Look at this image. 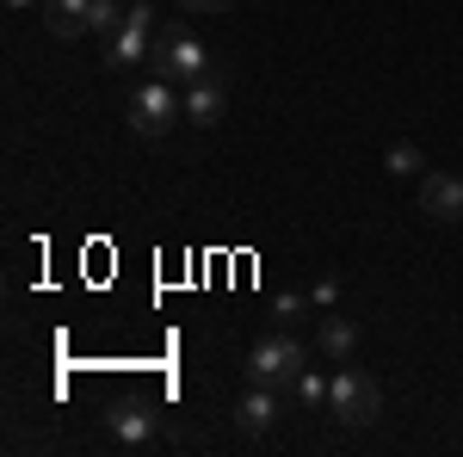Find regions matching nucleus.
<instances>
[{
    "mask_svg": "<svg viewBox=\"0 0 463 457\" xmlns=\"http://www.w3.org/2000/svg\"><path fill=\"white\" fill-rule=\"evenodd\" d=\"M179 118H185V87H179V81H161V74H155V81H143V87L130 93V130L143 142H161Z\"/></svg>",
    "mask_w": 463,
    "mask_h": 457,
    "instance_id": "nucleus-1",
    "label": "nucleus"
},
{
    "mask_svg": "<svg viewBox=\"0 0 463 457\" xmlns=\"http://www.w3.org/2000/svg\"><path fill=\"white\" fill-rule=\"evenodd\" d=\"M327 408H334L340 426H371L383 414V389H377L371 371H353V365H346V371L327 377Z\"/></svg>",
    "mask_w": 463,
    "mask_h": 457,
    "instance_id": "nucleus-2",
    "label": "nucleus"
},
{
    "mask_svg": "<svg viewBox=\"0 0 463 457\" xmlns=\"http://www.w3.org/2000/svg\"><path fill=\"white\" fill-rule=\"evenodd\" d=\"M309 365V352H303V340L290 334V328H279V334H266L260 347L248 352V377L253 384H297V371Z\"/></svg>",
    "mask_w": 463,
    "mask_h": 457,
    "instance_id": "nucleus-3",
    "label": "nucleus"
},
{
    "mask_svg": "<svg viewBox=\"0 0 463 457\" xmlns=\"http://www.w3.org/2000/svg\"><path fill=\"white\" fill-rule=\"evenodd\" d=\"M148 62H155V74H161V81L192 87V81H204V74H211V50H204V37L174 32V37H161V43L148 50Z\"/></svg>",
    "mask_w": 463,
    "mask_h": 457,
    "instance_id": "nucleus-4",
    "label": "nucleus"
},
{
    "mask_svg": "<svg viewBox=\"0 0 463 457\" xmlns=\"http://www.w3.org/2000/svg\"><path fill=\"white\" fill-rule=\"evenodd\" d=\"M148 32H155V13H148V6H130V13H124V25H118L111 43H106V62H111V69L143 62V56H148Z\"/></svg>",
    "mask_w": 463,
    "mask_h": 457,
    "instance_id": "nucleus-5",
    "label": "nucleus"
},
{
    "mask_svg": "<svg viewBox=\"0 0 463 457\" xmlns=\"http://www.w3.org/2000/svg\"><path fill=\"white\" fill-rule=\"evenodd\" d=\"M420 211L432 223H463V174H420Z\"/></svg>",
    "mask_w": 463,
    "mask_h": 457,
    "instance_id": "nucleus-6",
    "label": "nucleus"
},
{
    "mask_svg": "<svg viewBox=\"0 0 463 457\" xmlns=\"http://www.w3.org/2000/svg\"><path fill=\"white\" fill-rule=\"evenodd\" d=\"M106 426H111L118 445H155V439H161V421H155L148 402H118V408L106 414Z\"/></svg>",
    "mask_w": 463,
    "mask_h": 457,
    "instance_id": "nucleus-7",
    "label": "nucleus"
},
{
    "mask_svg": "<svg viewBox=\"0 0 463 457\" xmlns=\"http://www.w3.org/2000/svg\"><path fill=\"white\" fill-rule=\"evenodd\" d=\"M279 414H285V389H279V384H253L248 395L235 402V421L248 426V433H272Z\"/></svg>",
    "mask_w": 463,
    "mask_h": 457,
    "instance_id": "nucleus-8",
    "label": "nucleus"
},
{
    "mask_svg": "<svg viewBox=\"0 0 463 457\" xmlns=\"http://www.w3.org/2000/svg\"><path fill=\"white\" fill-rule=\"evenodd\" d=\"M222 111H229V93H222V81H216V74H204V81H192V87H185V124L216 130V124H222Z\"/></svg>",
    "mask_w": 463,
    "mask_h": 457,
    "instance_id": "nucleus-9",
    "label": "nucleus"
},
{
    "mask_svg": "<svg viewBox=\"0 0 463 457\" xmlns=\"http://www.w3.org/2000/svg\"><path fill=\"white\" fill-rule=\"evenodd\" d=\"M50 37H87L93 32V0H43Z\"/></svg>",
    "mask_w": 463,
    "mask_h": 457,
    "instance_id": "nucleus-10",
    "label": "nucleus"
},
{
    "mask_svg": "<svg viewBox=\"0 0 463 457\" xmlns=\"http://www.w3.org/2000/svg\"><path fill=\"white\" fill-rule=\"evenodd\" d=\"M316 347L334 358V365H346L358 352V321L353 316H321V328H316Z\"/></svg>",
    "mask_w": 463,
    "mask_h": 457,
    "instance_id": "nucleus-11",
    "label": "nucleus"
},
{
    "mask_svg": "<svg viewBox=\"0 0 463 457\" xmlns=\"http://www.w3.org/2000/svg\"><path fill=\"white\" fill-rule=\"evenodd\" d=\"M383 174H395V179H420V174H427V155H420V142H390V148H383Z\"/></svg>",
    "mask_w": 463,
    "mask_h": 457,
    "instance_id": "nucleus-12",
    "label": "nucleus"
},
{
    "mask_svg": "<svg viewBox=\"0 0 463 457\" xmlns=\"http://www.w3.org/2000/svg\"><path fill=\"white\" fill-rule=\"evenodd\" d=\"M290 395H297L303 408H327V377H321L316 365H303V371H297V384H290Z\"/></svg>",
    "mask_w": 463,
    "mask_h": 457,
    "instance_id": "nucleus-13",
    "label": "nucleus"
},
{
    "mask_svg": "<svg viewBox=\"0 0 463 457\" xmlns=\"http://www.w3.org/2000/svg\"><path fill=\"white\" fill-rule=\"evenodd\" d=\"M118 25H124V6H118V0H93V32L111 37Z\"/></svg>",
    "mask_w": 463,
    "mask_h": 457,
    "instance_id": "nucleus-14",
    "label": "nucleus"
},
{
    "mask_svg": "<svg viewBox=\"0 0 463 457\" xmlns=\"http://www.w3.org/2000/svg\"><path fill=\"white\" fill-rule=\"evenodd\" d=\"M309 303H316V309H334V303H340V279H334V272H321V279L309 284Z\"/></svg>",
    "mask_w": 463,
    "mask_h": 457,
    "instance_id": "nucleus-15",
    "label": "nucleus"
},
{
    "mask_svg": "<svg viewBox=\"0 0 463 457\" xmlns=\"http://www.w3.org/2000/svg\"><path fill=\"white\" fill-rule=\"evenodd\" d=\"M303 309H309V297H297V290H285V297H279V321H285V328H297V321H303Z\"/></svg>",
    "mask_w": 463,
    "mask_h": 457,
    "instance_id": "nucleus-16",
    "label": "nucleus"
},
{
    "mask_svg": "<svg viewBox=\"0 0 463 457\" xmlns=\"http://www.w3.org/2000/svg\"><path fill=\"white\" fill-rule=\"evenodd\" d=\"M179 6H185V13H222L229 0H179Z\"/></svg>",
    "mask_w": 463,
    "mask_h": 457,
    "instance_id": "nucleus-17",
    "label": "nucleus"
},
{
    "mask_svg": "<svg viewBox=\"0 0 463 457\" xmlns=\"http://www.w3.org/2000/svg\"><path fill=\"white\" fill-rule=\"evenodd\" d=\"M6 6H13V13H25V6H37V0H6Z\"/></svg>",
    "mask_w": 463,
    "mask_h": 457,
    "instance_id": "nucleus-18",
    "label": "nucleus"
}]
</instances>
